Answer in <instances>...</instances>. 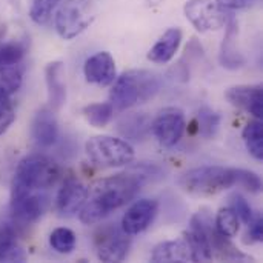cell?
Segmentation results:
<instances>
[{
	"mask_svg": "<svg viewBox=\"0 0 263 263\" xmlns=\"http://www.w3.org/2000/svg\"><path fill=\"white\" fill-rule=\"evenodd\" d=\"M145 180L134 170L119 173L111 177L96 180L88 188V197L79 211V219L85 225H94L112 211L136 199Z\"/></svg>",
	"mask_w": 263,
	"mask_h": 263,
	"instance_id": "1",
	"label": "cell"
},
{
	"mask_svg": "<svg viewBox=\"0 0 263 263\" xmlns=\"http://www.w3.org/2000/svg\"><path fill=\"white\" fill-rule=\"evenodd\" d=\"M62 176L59 163L45 154H31L17 165L12 185L11 200H17L32 191H43L54 186Z\"/></svg>",
	"mask_w": 263,
	"mask_h": 263,
	"instance_id": "2",
	"label": "cell"
},
{
	"mask_svg": "<svg viewBox=\"0 0 263 263\" xmlns=\"http://www.w3.org/2000/svg\"><path fill=\"white\" fill-rule=\"evenodd\" d=\"M160 89V79L148 69H131L116 77L109 91V103L114 111H125L156 97Z\"/></svg>",
	"mask_w": 263,
	"mask_h": 263,
	"instance_id": "3",
	"label": "cell"
},
{
	"mask_svg": "<svg viewBox=\"0 0 263 263\" xmlns=\"http://www.w3.org/2000/svg\"><path fill=\"white\" fill-rule=\"evenodd\" d=\"M236 185V168L225 166H199L188 170L179 179V186L199 197L219 194Z\"/></svg>",
	"mask_w": 263,
	"mask_h": 263,
	"instance_id": "4",
	"label": "cell"
},
{
	"mask_svg": "<svg viewBox=\"0 0 263 263\" xmlns=\"http://www.w3.org/2000/svg\"><path fill=\"white\" fill-rule=\"evenodd\" d=\"M94 18L91 0H62L54 14V28L62 39L71 40L88 29Z\"/></svg>",
	"mask_w": 263,
	"mask_h": 263,
	"instance_id": "5",
	"label": "cell"
},
{
	"mask_svg": "<svg viewBox=\"0 0 263 263\" xmlns=\"http://www.w3.org/2000/svg\"><path fill=\"white\" fill-rule=\"evenodd\" d=\"M89 160L100 168H117L134 160V148L128 140L112 136H96L85 143Z\"/></svg>",
	"mask_w": 263,
	"mask_h": 263,
	"instance_id": "6",
	"label": "cell"
},
{
	"mask_svg": "<svg viewBox=\"0 0 263 263\" xmlns=\"http://www.w3.org/2000/svg\"><path fill=\"white\" fill-rule=\"evenodd\" d=\"M185 17L200 32L217 31L225 26L228 14L213 0H188L183 6Z\"/></svg>",
	"mask_w": 263,
	"mask_h": 263,
	"instance_id": "7",
	"label": "cell"
},
{
	"mask_svg": "<svg viewBox=\"0 0 263 263\" xmlns=\"http://www.w3.org/2000/svg\"><path fill=\"white\" fill-rule=\"evenodd\" d=\"M185 114L177 106H166L159 111L151 123V133L162 146L171 148L180 142L185 133Z\"/></svg>",
	"mask_w": 263,
	"mask_h": 263,
	"instance_id": "8",
	"label": "cell"
},
{
	"mask_svg": "<svg viewBox=\"0 0 263 263\" xmlns=\"http://www.w3.org/2000/svg\"><path fill=\"white\" fill-rule=\"evenodd\" d=\"M96 254L102 262H122L131 248V236L122 228L106 227L96 234Z\"/></svg>",
	"mask_w": 263,
	"mask_h": 263,
	"instance_id": "9",
	"label": "cell"
},
{
	"mask_svg": "<svg viewBox=\"0 0 263 263\" xmlns=\"http://www.w3.org/2000/svg\"><path fill=\"white\" fill-rule=\"evenodd\" d=\"M159 211V203L154 199H140L134 202L122 217L120 228L129 234L136 236L143 233L156 219Z\"/></svg>",
	"mask_w": 263,
	"mask_h": 263,
	"instance_id": "10",
	"label": "cell"
},
{
	"mask_svg": "<svg viewBox=\"0 0 263 263\" xmlns=\"http://www.w3.org/2000/svg\"><path fill=\"white\" fill-rule=\"evenodd\" d=\"M86 197L88 188L76 177L68 176L63 180L62 188L59 190L55 208L62 217H72L80 211V208L86 202Z\"/></svg>",
	"mask_w": 263,
	"mask_h": 263,
	"instance_id": "11",
	"label": "cell"
},
{
	"mask_svg": "<svg viewBox=\"0 0 263 263\" xmlns=\"http://www.w3.org/2000/svg\"><path fill=\"white\" fill-rule=\"evenodd\" d=\"M49 205V197L42 193H29L17 200H11V216L18 225L37 222Z\"/></svg>",
	"mask_w": 263,
	"mask_h": 263,
	"instance_id": "12",
	"label": "cell"
},
{
	"mask_svg": "<svg viewBox=\"0 0 263 263\" xmlns=\"http://www.w3.org/2000/svg\"><path fill=\"white\" fill-rule=\"evenodd\" d=\"M225 96L231 105L250 112L254 119H263L262 85H237L230 88Z\"/></svg>",
	"mask_w": 263,
	"mask_h": 263,
	"instance_id": "13",
	"label": "cell"
},
{
	"mask_svg": "<svg viewBox=\"0 0 263 263\" xmlns=\"http://www.w3.org/2000/svg\"><path fill=\"white\" fill-rule=\"evenodd\" d=\"M83 72L86 80L97 86H109L117 77L116 62L106 51H100L88 57L83 65Z\"/></svg>",
	"mask_w": 263,
	"mask_h": 263,
	"instance_id": "14",
	"label": "cell"
},
{
	"mask_svg": "<svg viewBox=\"0 0 263 263\" xmlns=\"http://www.w3.org/2000/svg\"><path fill=\"white\" fill-rule=\"evenodd\" d=\"M225 26H227V31L223 35V42L220 45L219 60H220V65L227 69H239L247 63V59L237 49L239 25H237V20L233 17V14H228Z\"/></svg>",
	"mask_w": 263,
	"mask_h": 263,
	"instance_id": "15",
	"label": "cell"
},
{
	"mask_svg": "<svg viewBox=\"0 0 263 263\" xmlns=\"http://www.w3.org/2000/svg\"><path fill=\"white\" fill-rule=\"evenodd\" d=\"M183 239L190 243L196 262H210L213 259V250L208 239V230L206 222L202 219L200 214H196L191 217L190 230L183 233Z\"/></svg>",
	"mask_w": 263,
	"mask_h": 263,
	"instance_id": "16",
	"label": "cell"
},
{
	"mask_svg": "<svg viewBox=\"0 0 263 263\" xmlns=\"http://www.w3.org/2000/svg\"><path fill=\"white\" fill-rule=\"evenodd\" d=\"M31 133H32L34 142L42 148L52 146L57 142L59 126H57V119L54 116V111L51 108H42L37 111L32 120Z\"/></svg>",
	"mask_w": 263,
	"mask_h": 263,
	"instance_id": "17",
	"label": "cell"
},
{
	"mask_svg": "<svg viewBox=\"0 0 263 263\" xmlns=\"http://www.w3.org/2000/svg\"><path fill=\"white\" fill-rule=\"evenodd\" d=\"M151 262L156 263H188L196 262L194 253L185 239L159 243L151 253Z\"/></svg>",
	"mask_w": 263,
	"mask_h": 263,
	"instance_id": "18",
	"label": "cell"
},
{
	"mask_svg": "<svg viewBox=\"0 0 263 263\" xmlns=\"http://www.w3.org/2000/svg\"><path fill=\"white\" fill-rule=\"evenodd\" d=\"M62 74H63V63L60 60L51 62L45 68L48 102L52 111H59L66 100V88L62 80Z\"/></svg>",
	"mask_w": 263,
	"mask_h": 263,
	"instance_id": "19",
	"label": "cell"
},
{
	"mask_svg": "<svg viewBox=\"0 0 263 263\" xmlns=\"http://www.w3.org/2000/svg\"><path fill=\"white\" fill-rule=\"evenodd\" d=\"M151 123L153 120L146 112H131L117 122V131L128 140L142 142L151 133Z\"/></svg>",
	"mask_w": 263,
	"mask_h": 263,
	"instance_id": "20",
	"label": "cell"
},
{
	"mask_svg": "<svg viewBox=\"0 0 263 263\" xmlns=\"http://www.w3.org/2000/svg\"><path fill=\"white\" fill-rule=\"evenodd\" d=\"M15 222L0 223V262H25L26 253L18 245Z\"/></svg>",
	"mask_w": 263,
	"mask_h": 263,
	"instance_id": "21",
	"label": "cell"
},
{
	"mask_svg": "<svg viewBox=\"0 0 263 263\" xmlns=\"http://www.w3.org/2000/svg\"><path fill=\"white\" fill-rule=\"evenodd\" d=\"M182 42V31L179 28H170L149 49L148 59L153 63H168L177 52Z\"/></svg>",
	"mask_w": 263,
	"mask_h": 263,
	"instance_id": "22",
	"label": "cell"
},
{
	"mask_svg": "<svg viewBox=\"0 0 263 263\" xmlns=\"http://www.w3.org/2000/svg\"><path fill=\"white\" fill-rule=\"evenodd\" d=\"M29 49V37L23 34L20 39H2L0 37V65L22 63Z\"/></svg>",
	"mask_w": 263,
	"mask_h": 263,
	"instance_id": "23",
	"label": "cell"
},
{
	"mask_svg": "<svg viewBox=\"0 0 263 263\" xmlns=\"http://www.w3.org/2000/svg\"><path fill=\"white\" fill-rule=\"evenodd\" d=\"M245 146L248 153L256 159V160H263V125L262 120L254 119L247 123L242 133Z\"/></svg>",
	"mask_w": 263,
	"mask_h": 263,
	"instance_id": "24",
	"label": "cell"
},
{
	"mask_svg": "<svg viewBox=\"0 0 263 263\" xmlns=\"http://www.w3.org/2000/svg\"><path fill=\"white\" fill-rule=\"evenodd\" d=\"M23 82V66L17 65H0V91L11 96L18 91Z\"/></svg>",
	"mask_w": 263,
	"mask_h": 263,
	"instance_id": "25",
	"label": "cell"
},
{
	"mask_svg": "<svg viewBox=\"0 0 263 263\" xmlns=\"http://www.w3.org/2000/svg\"><path fill=\"white\" fill-rule=\"evenodd\" d=\"M83 116L94 128H105L112 120L114 108L109 102L91 103L83 108Z\"/></svg>",
	"mask_w": 263,
	"mask_h": 263,
	"instance_id": "26",
	"label": "cell"
},
{
	"mask_svg": "<svg viewBox=\"0 0 263 263\" xmlns=\"http://www.w3.org/2000/svg\"><path fill=\"white\" fill-rule=\"evenodd\" d=\"M216 230L219 234L231 239L234 237L239 230H240V220L237 217V214L234 213V210L231 206L222 208L217 216H216Z\"/></svg>",
	"mask_w": 263,
	"mask_h": 263,
	"instance_id": "27",
	"label": "cell"
},
{
	"mask_svg": "<svg viewBox=\"0 0 263 263\" xmlns=\"http://www.w3.org/2000/svg\"><path fill=\"white\" fill-rule=\"evenodd\" d=\"M76 234L69 228H55L49 234V245L59 254H71L76 248Z\"/></svg>",
	"mask_w": 263,
	"mask_h": 263,
	"instance_id": "28",
	"label": "cell"
},
{
	"mask_svg": "<svg viewBox=\"0 0 263 263\" xmlns=\"http://www.w3.org/2000/svg\"><path fill=\"white\" fill-rule=\"evenodd\" d=\"M62 0H31L29 17L35 25H48Z\"/></svg>",
	"mask_w": 263,
	"mask_h": 263,
	"instance_id": "29",
	"label": "cell"
},
{
	"mask_svg": "<svg viewBox=\"0 0 263 263\" xmlns=\"http://www.w3.org/2000/svg\"><path fill=\"white\" fill-rule=\"evenodd\" d=\"M197 126H199V133L206 137L211 139L217 134L219 126H220V116L213 111L208 106H202L197 111Z\"/></svg>",
	"mask_w": 263,
	"mask_h": 263,
	"instance_id": "30",
	"label": "cell"
},
{
	"mask_svg": "<svg viewBox=\"0 0 263 263\" xmlns=\"http://www.w3.org/2000/svg\"><path fill=\"white\" fill-rule=\"evenodd\" d=\"M230 206L234 210V213L237 214L239 220H242L243 223H250L254 217L253 208L250 205V202L242 196V194H233L230 197Z\"/></svg>",
	"mask_w": 263,
	"mask_h": 263,
	"instance_id": "31",
	"label": "cell"
},
{
	"mask_svg": "<svg viewBox=\"0 0 263 263\" xmlns=\"http://www.w3.org/2000/svg\"><path fill=\"white\" fill-rule=\"evenodd\" d=\"M236 185H240L251 193H260L262 191L260 177L250 170H240V168L236 170Z\"/></svg>",
	"mask_w": 263,
	"mask_h": 263,
	"instance_id": "32",
	"label": "cell"
},
{
	"mask_svg": "<svg viewBox=\"0 0 263 263\" xmlns=\"http://www.w3.org/2000/svg\"><path fill=\"white\" fill-rule=\"evenodd\" d=\"M14 119H15L14 105L9 96L0 91V136L12 125Z\"/></svg>",
	"mask_w": 263,
	"mask_h": 263,
	"instance_id": "33",
	"label": "cell"
},
{
	"mask_svg": "<svg viewBox=\"0 0 263 263\" xmlns=\"http://www.w3.org/2000/svg\"><path fill=\"white\" fill-rule=\"evenodd\" d=\"M248 233H247V237H250V243H254V242H262L263 240V219L262 216H254L253 220L248 223Z\"/></svg>",
	"mask_w": 263,
	"mask_h": 263,
	"instance_id": "34",
	"label": "cell"
},
{
	"mask_svg": "<svg viewBox=\"0 0 263 263\" xmlns=\"http://www.w3.org/2000/svg\"><path fill=\"white\" fill-rule=\"evenodd\" d=\"M216 3L225 11H237L248 8L253 3V0H216Z\"/></svg>",
	"mask_w": 263,
	"mask_h": 263,
	"instance_id": "35",
	"label": "cell"
},
{
	"mask_svg": "<svg viewBox=\"0 0 263 263\" xmlns=\"http://www.w3.org/2000/svg\"><path fill=\"white\" fill-rule=\"evenodd\" d=\"M9 2H11L12 5H17V0H9Z\"/></svg>",
	"mask_w": 263,
	"mask_h": 263,
	"instance_id": "36",
	"label": "cell"
}]
</instances>
